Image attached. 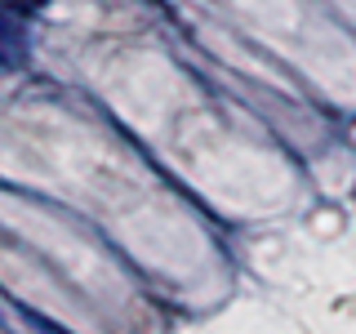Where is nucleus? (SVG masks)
Segmentation results:
<instances>
[{
    "mask_svg": "<svg viewBox=\"0 0 356 334\" xmlns=\"http://www.w3.org/2000/svg\"><path fill=\"white\" fill-rule=\"evenodd\" d=\"M5 9H18V14H31L36 5H44V0H0Z\"/></svg>",
    "mask_w": 356,
    "mask_h": 334,
    "instance_id": "obj_1",
    "label": "nucleus"
}]
</instances>
